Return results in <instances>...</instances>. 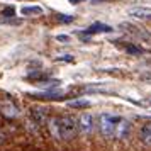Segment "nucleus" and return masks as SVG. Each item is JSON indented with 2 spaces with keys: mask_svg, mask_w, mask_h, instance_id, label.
Masks as SVG:
<instances>
[{
  "mask_svg": "<svg viewBox=\"0 0 151 151\" xmlns=\"http://www.w3.org/2000/svg\"><path fill=\"white\" fill-rule=\"evenodd\" d=\"M58 127H60V139L70 141L78 134V119L73 116H61L58 117Z\"/></svg>",
  "mask_w": 151,
  "mask_h": 151,
  "instance_id": "obj_1",
  "label": "nucleus"
},
{
  "mask_svg": "<svg viewBox=\"0 0 151 151\" xmlns=\"http://www.w3.org/2000/svg\"><path fill=\"white\" fill-rule=\"evenodd\" d=\"M121 121V117L112 116V114H102L99 117V129L104 137H112L116 132V126Z\"/></svg>",
  "mask_w": 151,
  "mask_h": 151,
  "instance_id": "obj_2",
  "label": "nucleus"
},
{
  "mask_svg": "<svg viewBox=\"0 0 151 151\" xmlns=\"http://www.w3.org/2000/svg\"><path fill=\"white\" fill-rule=\"evenodd\" d=\"M95 126H97L95 117L92 116V114H88V112L80 114V117H78V129H80V132H82L83 136H90V134H93Z\"/></svg>",
  "mask_w": 151,
  "mask_h": 151,
  "instance_id": "obj_3",
  "label": "nucleus"
},
{
  "mask_svg": "<svg viewBox=\"0 0 151 151\" xmlns=\"http://www.w3.org/2000/svg\"><path fill=\"white\" fill-rule=\"evenodd\" d=\"M121 27L126 29V31H127L131 36H134L136 39H139V41H143V42H150L151 44V34L146 31V29H141V27H137V26H134V24H129V22L121 24Z\"/></svg>",
  "mask_w": 151,
  "mask_h": 151,
  "instance_id": "obj_4",
  "label": "nucleus"
},
{
  "mask_svg": "<svg viewBox=\"0 0 151 151\" xmlns=\"http://www.w3.org/2000/svg\"><path fill=\"white\" fill-rule=\"evenodd\" d=\"M131 127H132V124L129 121H126V119H121L116 126V132H114V136L117 139H126V137L129 136L131 132Z\"/></svg>",
  "mask_w": 151,
  "mask_h": 151,
  "instance_id": "obj_5",
  "label": "nucleus"
},
{
  "mask_svg": "<svg viewBox=\"0 0 151 151\" xmlns=\"http://www.w3.org/2000/svg\"><path fill=\"white\" fill-rule=\"evenodd\" d=\"M31 116L34 119V122L39 124V126L48 124V121H49V116H48V112H46L44 107H32L31 109Z\"/></svg>",
  "mask_w": 151,
  "mask_h": 151,
  "instance_id": "obj_6",
  "label": "nucleus"
},
{
  "mask_svg": "<svg viewBox=\"0 0 151 151\" xmlns=\"http://www.w3.org/2000/svg\"><path fill=\"white\" fill-rule=\"evenodd\" d=\"M127 14L134 19H141V21H151V9H146V7H134V9H129Z\"/></svg>",
  "mask_w": 151,
  "mask_h": 151,
  "instance_id": "obj_7",
  "label": "nucleus"
},
{
  "mask_svg": "<svg viewBox=\"0 0 151 151\" xmlns=\"http://www.w3.org/2000/svg\"><path fill=\"white\" fill-rule=\"evenodd\" d=\"M112 31H114V29L110 27V26H107V24H100V22H95V24H92L90 27L85 29L82 34L90 36V34H100V32H112Z\"/></svg>",
  "mask_w": 151,
  "mask_h": 151,
  "instance_id": "obj_8",
  "label": "nucleus"
},
{
  "mask_svg": "<svg viewBox=\"0 0 151 151\" xmlns=\"http://www.w3.org/2000/svg\"><path fill=\"white\" fill-rule=\"evenodd\" d=\"M139 139L141 143L146 144V146H151V122H146L139 129Z\"/></svg>",
  "mask_w": 151,
  "mask_h": 151,
  "instance_id": "obj_9",
  "label": "nucleus"
},
{
  "mask_svg": "<svg viewBox=\"0 0 151 151\" xmlns=\"http://www.w3.org/2000/svg\"><path fill=\"white\" fill-rule=\"evenodd\" d=\"M0 109H2V112L7 117L17 116V107H15L14 102H10V100H2V102H0Z\"/></svg>",
  "mask_w": 151,
  "mask_h": 151,
  "instance_id": "obj_10",
  "label": "nucleus"
},
{
  "mask_svg": "<svg viewBox=\"0 0 151 151\" xmlns=\"http://www.w3.org/2000/svg\"><path fill=\"white\" fill-rule=\"evenodd\" d=\"M48 129L55 139H60V127H58V117H51L48 121Z\"/></svg>",
  "mask_w": 151,
  "mask_h": 151,
  "instance_id": "obj_11",
  "label": "nucleus"
},
{
  "mask_svg": "<svg viewBox=\"0 0 151 151\" xmlns=\"http://www.w3.org/2000/svg\"><path fill=\"white\" fill-rule=\"evenodd\" d=\"M21 14L22 15H41L42 9L39 5H24L21 9Z\"/></svg>",
  "mask_w": 151,
  "mask_h": 151,
  "instance_id": "obj_12",
  "label": "nucleus"
},
{
  "mask_svg": "<svg viewBox=\"0 0 151 151\" xmlns=\"http://www.w3.org/2000/svg\"><path fill=\"white\" fill-rule=\"evenodd\" d=\"M68 105L71 109H88L92 104H90V100H87V99H75V100H70Z\"/></svg>",
  "mask_w": 151,
  "mask_h": 151,
  "instance_id": "obj_13",
  "label": "nucleus"
},
{
  "mask_svg": "<svg viewBox=\"0 0 151 151\" xmlns=\"http://www.w3.org/2000/svg\"><path fill=\"white\" fill-rule=\"evenodd\" d=\"M63 95L61 90H48V92H41V93H36V97L37 99H60V97Z\"/></svg>",
  "mask_w": 151,
  "mask_h": 151,
  "instance_id": "obj_14",
  "label": "nucleus"
},
{
  "mask_svg": "<svg viewBox=\"0 0 151 151\" xmlns=\"http://www.w3.org/2000/svg\"><path fill=\"white\" fill-rule=\"evenodd\" d=\"M124 49H126V53H129V55H141V53H143V48H139L136 44H126Z\"/></svg>",
  "mask_w": 151,
  "mask_h": 151,
  "instance_id": "obj_15",
  "label": "nucleus"
},
{
  "mask_svg": "<svg viewBox=\"0 0 151 151\" xmlns=\"http://www.w3.org/2000/svg\"><path fill=\"white\" fill-rule=\"evenodd\" d=\"M0 14L4 15V17H14L15 15V7L12 5H5V7H2V12Z\"/></svg>",
  "mask_w": 151,
  "mask_h": 151,
  "instance_id": "obj_16",
  "label": "nucleus"
},
{
  "mask_svg": "<svg viewBox=\"0 0 151 151\" xmlns=\"http://www.w3.org/2000/svg\"><path fill=\"white\" fill-rule=\"evenodd\" d=\"M58 21H61V22H71V21H73V17H71V15H60V17H58Z\"/></svg>",
  "mask_w": 151,
  "mask_h": 151,
  "instance_id": "obj_17",
  "label": "nucleus"
},
{
  "mask_svg": "<svg viewBox=\"0 0 151 151\" xmlns=\"http://www.w3.org/2000/svg\"><path fill=\"white\" fill-rule=\"evenodd\" d=\"M56 39H58V41H65V42H68L70 41V37L66 34H60V36H56Z\"/></svg>",
  "mask_w": 151,
  "mask_h": 151,
  "instance_id": "obj_18",
  "label": "nucleus"
},
{
  "mask_svg": "<svg viewBox=\"0 0 151 151\" xmlns=\"http://www.w3.org/2000/svg\"><path fill=\"white\" fill-rule=\"evenodd\" d=\"M68 2H71V4H80V2H83V0H68Z\"/></svg>",
  "mask_w": 151,
  "mask_h": 151,
  "instance_id": "obj_19",
  "label": "nucleus"
},
{
  "mask_svg": "<svg viewBox=\"0 0 151 151\" xmlns=\"http://www.w3.org/2000/svg\"><path fill=\"white\" fill-rule=\"evenodd\" d=\"M93 2H97V0H93Z\"/></svg>",
  "mask_w": 151,
  "mask_h": 151,
  "instance_id": "obj_20",
  "label": "nucleus"
}]
</instances>
